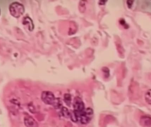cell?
Masks as SVG:
<instances>
[{
  "mask_svg": "<svg viewBox=\"0 0 151 127\" xmlns=\"http://www.w3.org/2000/svg\"><path fill=\"white\" fill-rule=\"evenodd\" d=\"M41 99L44 103L49 105H53L56 98L52 92L50 91H44L41 94Z\"/></svg>",
  "mask_w": 151,
  "mask_h": 127,
  "instance_id": "obj_3",
  "label": "cell"
},
{
  "mask_svg": "<svg viewBox=\"0 0 151 127\" xmlns=\"http://www.w3.org/2000/svg\"><path fill=\"white\" fill-rule=\"evenodd\" d=\"M93 111L91 108L85 109L83 113L80 116L79 120L82 124H86L90 122L93 116Z\"/></svg>",
  "mask_w": 151,
  "mask_h": 127,
  "instance_id": "obj_2",
  "label": "cell"
},
{
  "mask_svg": "<svg viewBox=\"0 0 151 127\" xmlns=\"http://www.w3.org/2000/svg\"><path fill=\"white\" fill-rule=\"evenodd\" d=\"M130 3L127 2V5L129 8H131V6H132V4H133V1H129Z\"/></svg>",
  "mask_w": 151,
  "mask_h": 127,
  "instance_id": "obj_13",
  "label": "cell"
},
{
  "mask_svg": "<svg viewBox=\"0 0 151 127\" xmlns=\"http://www.w3.org/2000/svg\"><path fill=\"white\" fill-rule=\"evenodd\" d=\"M64 102H66V104L68 106H70L71 104V95L69 94H64Z\"/></svg>",
  "mask_w": 151,
  "mask_h": 127,
  "instance_id": "obj_9",
  "label": "cell"
},
{
  "mask_svg": "<svg viewBox=\"0 0 151 127\" xmlns=\"http://www.w3.org/2000/svg\"><path fill=\"white\" fill-rule=\"evenodd\" d=\"M24 124L26 127H39L37 122L30 116H25L24 118Z\"/></svg>",
  "mask_w": 151,
  "mask_h": 127,
  "instance_id": "obj_4",
  "label": "cell"
},
{
  "mask_svg": "<svg viewBox=\"0 0 151 127\" xmlns=\"http://www.w3.org/2000/svg\"><path fill=\"white\" fill-rule=\"evenodd\" d=\"M103 72H104L105 76H106V77H108L109 76V70L107 68L104 67L103 68Z\"/></svg>",
  "mask_w": 151,
  "mask_h": 127,
  "instance_id": "obj_12",
  "label": "cell"
},
{
  "mask_svg": "<svg viewBox=\"0 0 151 127\" xmlns=\"http://www.w3.org/2000/svg\"><path fill=\"white\" fill-rule=\"evenodd\" d=\"M23 24L24 25H27L28 28L29 30L30 31H32L34 28L33 21L29 17H24L23 20Z\"/></svg>",
  "mask_w": 151,
  "mask_h": 127,
  "instance_id": "obj_6",
  "label": "cell"
},
{
  "mask_svg": "<svg viewBox=\"0 0 151 127\" xmlns=\"http://www.w3.org/2000/svg\"><path fill=\"white\" fill-rule=\"evenodd\" d=\"M53 107H55V109H59V108H62V101H61L60 99H57L56 98L55 101V103H53Z\"/></svg>",
  "mask_w": 151,
  "mask_h": 127,
  "instance_id": "obj_11",
  "label": "cell"
},
{
  "mask_svg": "<svg viewBox=\"0 0 151 127\" xmlns=\"http://www.w3.org/2000/svg\"><path fill=\"white\" fill-rule=\"evenodd\" d=\"M0 14H1V10H0Z\"/></svg>",
  "mask_w": 151,
  "mask_h": 127,
  "instance_id": "obj_14",
  "label": "cell"
},
{
  "mask_svg": "<svg viewBox=\"0 0 151 127\" xmlns=\"http://www.w3.org/2000/svg\"><path fill=\"white\" fill-rule=\"evenodd\" d=\"M61 113L64 117H66V118L70 117L71 113H69V111L66 107H62L61 108Z\"/></svg>",
  "mask_w": 151,
  "mask_h": 127,
  "instance_id": "obj_7",
  "label": "cell"
},
{
  "mask_svg": "<svg viewBox=\"0 0 151 127\" xmlns=\"http://www.w3.org/2000/svg\"><path fill=\"white\" fill-rule=\"evenodd\" d=\"M140 123L143 127H150L151 126V117L148 116H143L141 117Z\"/></svg>",
  "mask_w": 151,
  "mask_h": 127,
  "instance_id": "obj_5",
  "label": "cell"
},
{
  "mask_svg": "<svg viewBox=\"0 0 151 127\" xmlns=\"http://www.w3.org/2000/svg\"><path fill=\"white\" fill-rule=\"evenodd\" d=\"M9 12L12 17L19 18L24 13L25 8L24 6L18 2H14L9 6Z\"/></svg>",
  "mask_w": 151,
  "mask_h": 127,
  "instance_id": "obj_1",
  "label": "cell"
},
{
  "mask_svg": "<svg viewBox=\"0 0 151 127\" xmlns=\"http://www.w3.org/2000/svg\"><path fill=\"white\" fill-rule=\"evenodd\" d=\"M145 97L146 102L149 105H151V89L147 91Z\"/></svg>",
  "mask_w": 151,
  "mask_h": 127,
  "instance_id": "obj_10",
  "label": "cell"
},
{
  "mask_svg": "<svg viewBox=\"0 0 151 127\" xmlns=\"http://www.w3.org/2000/svg\"><path fill=\"white\" fill-rule=\"evenodd\" d=\"M85 1H81L79 4V10L81 12H84L86 9Z\"/></svg>",
  "mask_w": 151,
  "mask_h": 127,
  "instance_id": "obj_8",
  "label": "cell"
}]
</instances>
